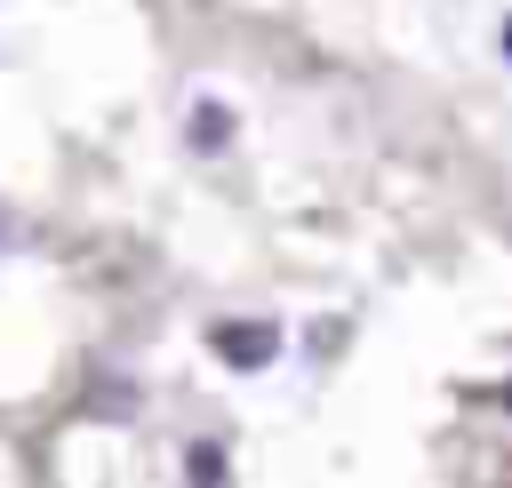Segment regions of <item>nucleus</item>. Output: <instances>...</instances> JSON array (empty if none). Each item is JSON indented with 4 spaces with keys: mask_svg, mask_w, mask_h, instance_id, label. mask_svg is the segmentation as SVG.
Returning <instances> with one entry per match:
<instances>
[{
    "mask_svg": "<svg viewBox=\"0 0 512 488\" xmlns=\"http://www.w3.org/2000/svg\"><path fill=\"white\" fill-rule=\"evenodd\" d=\"M184 472H192V480H224V456H216V448H192V464H184Z\"/></svg>",
    "mask_w": 512,
    "mask_h": 488,
    "instance_id": "3",
    "label": "nucleus"
},
{
    "mask_svg": "<svg viewBox=\"0 0 512 488\" xmlns=\"http://www.w3.org/2000/svg\"><path fill=\"white\" fill-rule=\"evenodd\" d=\"M504 56H512V24H504Z\"/></svg>",
    "mask_w": 512,
    "mask_h": 488,
    "instance_id": "4",
    "label": "nucleus"
},
{
    "mask_svg": "<svg viewBox=\"0 0 512 488\" xmlns=\"http://www.w3.org/2000/svg\"><path fill=\"white\" fill-rule=\"evenodd\" d=\"M224 136H232V112H224V104H200V112H192V144H200V152H224Z\"/></svg>",
    "mask_w": 512,
    "mask_h": 488,
    "instance_id": "2",
    "label": "nucleus"
},
{
    "mask_svg": "<svg viewBox=\"0 0 512 488\" xmlns=\"http://www.w3.org/2000/svg\"><path fill=\"white\" fill-rule=\"evenodd\" d=\"M272 352H280V336L264 320H224L216 328V360H232V368H264Z\"/></svg>",
    "mask_w": 512,
    "mask_h": 488,
    "instance_id": "1",
    "label": "nucleus"
}]
</instances>
